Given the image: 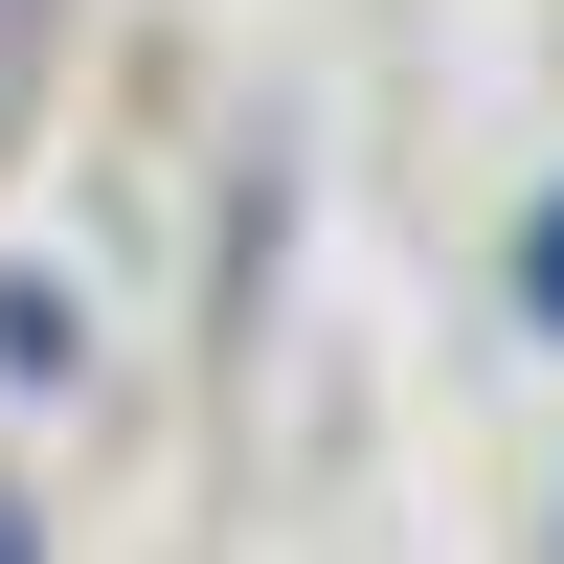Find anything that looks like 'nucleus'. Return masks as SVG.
Listing matches in <instances>:
<instances>
[{
    "mask_svg": "<svg viewBox=\"0 0 564 564\" xmlns=\"http://www.w3.org/2000/svg\"><path fill=\"white\" fill-rule=\"evenodd\" d=\"M520 294H542V316H564V204H542V226H520Z\"/></svg>",
    "mask_w": 564,
    "mask_h": 564,
    "instance_id": "f257e3e1",
    "label": "nucleus"
}]
</instances>
